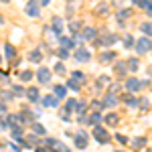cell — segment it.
Returning <instances> with one entry per match:
<instances>
[{"label": "cell", "mask_w": 152, "mask_h": 152, "mask_svg": "<svg viewBox=\"0 0 152 152\" xmlns=\"http://www.w3.org/2000/svg\"><path fill=\"white\" fill-rule=\"evenodd\" d=\"M55 71H57V73H63V71H65V65H63V63H57V65H55Z\"/></svg>", "instance_id": "30"}, {"label": "cell", "mask_w": 152, "mask_h": 152, "mask_svg": "<svg viewBox=\"0 0 152 152\" xmlns=\"http://www.w3.org/2000/svg\"><path fill=\"white\" fill-rule=\"evenodd\" d=\"M59 43H61V49H65V51H67V49H71L73 45H75V43H73L71 39H67V37H61V39H59Z\"/></svg>", "instance_id": "6"}, {"label": "cell", "mask_w": 152, "mask_h": 152, "mask_svg": "<svg viewBox=\"0 0 152 152\" xmlns=\"http://www.w3.org/2000/svg\"><path fill=\"white\" fill-rule=\"evenodd\" d=\"M128 69H132V71H136L138 69V61L136 59H128V65H126Z\"/></svg>", "instance_id": "21"}, {"label": "cell", "mask_w": 152, "mask_h": 152, "mask_svg": "<svg viewBox=\"0 0 152 152\" xmlns=\"http://www.w3.org/2000/svg\"><path fill=\"white\" fill-rule=\"evenodd\" d=\"M132 43H134L132 35H124V47H132Z\"/></svg>", "instance_id": "22"}, {"label": "cell", "mask_w": 152, "mask_h": 152, "mask_svg": "<svg viewBox=\"0 0 152 152\" xmlns=\"http://www.w3.org/2000/svg\"><path fill=\"white\" fill-rule=\"evenodd\" d=\"M116 71H118V73H124V71H126V63H118Z\"/></svg>", "instance_id": "28"}, {"label": "cell", "mask_w": 152, "mask_h": 152, "mask_svg": "<svg viewBox=\"0 0 152 152\" xmlns=\"http://www.w3.org/2000/svg\"><path fill=\"white\" fill-rule=\"evenodd\" d=\"M75 146H77V148H85V146H87V136H85L83 132H79V134L75 136Z\"/></svg>", "instance_id": "5"}, {"label": "cell", "mask_w": 152, "mask_h": 152, "mask_svg": "<svg viewBox=\"0 0 152 152\" xmlns=\"http://www.w3.org/2000/svg\"><path fill=\"white\" fill-rule=\"evenodd\" d=\"M148 73H150V75H152V65H150V67H148Z\"/></svg>", "instance_id": "38"}, {"label": "cell", "mask_w": 152, "mask_h": 152, "mask_svg": "<svg viewBox=\"0 0 152 152\" xmlns=\"http://www.w3.org/2000/svg\"><path fill=\"white\" fill-rule=\"evenodd\" d=\"M140 31L144 33V35H148V37H152V23H142V26H140Z\"/></svg>", "instance_id": "10"}, {"label": "cell", "mask_w": 152, "mask_h": 152, "mask_svg": "<svg viewBox=\"0 0 152 152\" xmlns=\"http://www.w3.org/2000/svg\"><path fill=\"white\" fill-rule=\"evenodd\" d=\"M91 59V53L87 51L85 47H79L75 51V61H79V63H85V61H89Z\"/></svg>", "instance_id": "1"}, {"label": "cell", "mask_w": 152, "mask_h": 152, "mask_svg": "<svg viewBox=\"0 0 152 152\" xmlns=\"http://www.w3.org/2000/svg\"><path fill=\"white\" fill-rule=\"evenodd\" d=\"M39 2H41L43 6H47V4H49V0H39Z\"/></svg>", "instance_id": "37"}, {"label": "cell", "mask_w": 152, "mask_h": 152, "mask_svg": "<svg viewBox=\"0 0 152 152\" xmlns=\"http://www.w3.org/2000/svg\"><path fill=\"white\" fill-rule=\"evenodd\" d=\"M146 10H148V14H152V4H148V6H146Z\"/></svg>", "instance_id": "35"}, {"label": "cell", "mask_w": 152, "mask_h": 152, "mask_svg": "<svg viewBox=\"0 0 152 152\" xmlns=\"http://www.w3.org/2000/svg\"><path fill=\"white\" fill-rule=\"evenodd\" d=\"M31 77H33V73H31V71H23V73H20V79H23V81H28Z\"/></svg>", "instance_id": "24"}, {"label": "cell", "mask_w": 152, "mask_h": 152, "mask_svg": "<svg viewBox=\"0 0 152 152\" xmlns=\"http://www.w3.org/2000/svg\"><path fill=\"white\" fill-rule=\"evenodd\" d=\"M2 2H8V0H2Z\"/></svg>", "instance_id": "40"}, {"label": "cell", "mask_w": 152, "mask_h": 152, "mask_svg": "<svg viewBox=\"0 0 152 152\" xmlns=\"http://www.w3.org/2000/svg\"><path fill=\"white\" fill-rule=\"evenodd\" d=\"M104 102H105V105H110V107H112V105H116V97H114L112 94H107L104 97Z\"/></svg>", "instance_id": "14"}, {"label": "cell", "mask_w": 152, "mask_h": 152, "mask_svg": "<svg viewBox=\"0 0 152 152\" xmlns=\"http://www.w3.org/2000/svg\"><path fill=\"white\" fill-rule=\"evenodd\" d=\"M43 104L45 105H57V99L51 97V95H47V97H43Z\"/></svg>", "instance_id": "19"}, {"label": "cell", "mask_w": 152, "mask_h": 152, "mask_svg": "<svg viewBox=\"0 0 152 152\" xmlns=\"http://www.w3.org/2000/svg\"><path fill=\"white\" fill-rule=\"evenodd\" d=\"M26 94H28V99H33V102L39 99V89H35V87H33V89H28Z\"/></svg>", "instance_id": "15"}, {"label": "cell", "mask_w": 152, "mask_h": 152, "mask_svg": "<svg viewBox=\"0 0 152 152\" xmlns=\"http://www.w3.org/2000/svg\"><path fill=\"white\" fill-rule=\"evenodd\" d=\"M4 53H6V57H8V59H12L14 55H16V51H14L12 45H6V47H4Z\"/></svg>", "instance_id": "13"}, {"label": "cell", "mask_w": 152, "mask_h": 152, "mask_svg": "<svg viewBox=\"0 0 152 152\" xmlns=\"http://www.w3.org/2000/svg\"><path fill=\"white\" fill-rule=\"evenodd\" d=\"M91 122L97 124V122H99V114H94V116H91Z\"/></svg>", "instance_id": "34"}, {"label": "cell", "mask_w": 152, "mask_h": 152, "mask_svg": "<svg viewBox=\"0 0 152 152\" xmlns=\"http://www.w3.org/2000/svg\"><path fill=\"white\" fill-rule=\"evenodd\" d=\"M132 2H138V0H132Z\"/></svg>", "instance_id": "39"}, {"label": "cell", "mask_w": 152, "mask_h": 152, "mask_svg": "<svg viewBox=\"0 0 152 152\" xmlns=\"http://www.w3.org/2000/svg\"><path fill=\"white\" fill-rule=\"evenodd\" d=\"M0 24H2V18H0Z\"/></svg>", "instance_id": "41"}, {"label": "cell", "mask_w": 152, "mask_h": 152, "mask_svg": "<svg viewBox=\"0 0 152 152\" xmlns=\"http://www.w3.org/2000/svg\"><path fill=\"white\" fill-rule=\"evenodd\" d=\"M69 87H71V89H75V91H79V83H75V79H71V81H69Z\"/></svg>", "instance_id": "29"}, {"label": "cell", "mask_w": 152, "mask_h": 152, "mask_svg": "<svg viewBox=\"0 0 152 152\" xmlns=\"http://www.w3.org/2000/svg\"><path fill=\"white\" fill-rule=\"evenodd\" d=\"M35 132H39V134H41V132H43V134H45V128H43V126H41V124H35Z\"/></svg>", "instance_id": "32"}, {"label": "cell", "mask_w": 152, "mask_h": 152, "mask_svg": "<svg viewBox=\"0 0 152 152\" xmlns=\"http://www.w3.org/2000/svg\"><path fill=\"white\" fill-rule=\"evenodd\" d=\"M24 10H26V14H28V16H37V14H39V6L31 2V4H26V8H24Z\"/></svg>", "instance_id": "7"}, {"label": "cell", "mask_w": 152, "mask_h": 152, "mask_svg": "<svg viewBox=\"0 0 152 152\" xmlns=\"http://www.w3.org/2000/svg\"><path fill=\"white\" fill-rule=\"evenodd\" d=\"M75 105H77V104H75V99H69V102H67V110L71 112V110H73Z\"/></svg>", "instance_id": "31"}, {"label": "cell", "mask_w": 152, "mask_h": 152, "mask_svg": "<svg viewBox=\"0 0 152 152\" xmlns=\"http://www.w3.org/2000/svg\"><path fill=\"white\" fill-rule=\"evenodd\" d=\"M126 87H128L130 91H136V89H140V81L138 79H128L126 81Z\"/></svg>", "instance_id": "8"}, {"label": "cell", "mask_w": 152, "mask_h": 152, "mask_svg": "<svg viewBox=\"0 0 152 152\" xmlns=\"http://www.w3.org/2000/svg\"><path fill=\"white\" fill-rule=\"evenodd\" d=\"M79 26H81V24L77 23V20H73V23L69 24V31L73 33V35H75V33H79Z\"/></svg>", "instance_id": "20"}, {"label": "cell", "mask_w": 152, "mask_h": 152, "mask_svg": "<svg viewBox=\"0 0 152 152\" xmlns=\"http://www.w3.org/2000/svg\"><path fill=\"white\" fill-rule=\"evenodd\" d=\"M31 61H33V63H39V61H41V51H39V49L31 53Z\"/></svg>", "instance_id": "18"}, {"label": "cell", "mask_w": 152, "mask_h": 152, "mask_svg": "<svg viewBox=\"0 0 152 152\" xmlns=\"http://www.w3.org/2000/svg\"><path fill=\"white\" fill-rule=\"evenodd\" d=\"M95 35H97L95 28H85V31H83V37H85V39H95Z\"/></svg>", "instance_id": "12"}, {"label": "cell", "mask_w": 152, "mask_h": 152, "mask_svg": "<svg viewBox=\"0 0 152 152\" xmlns=\"http://www.w3.org/2000/svg\"><path fill=\"white\" fill-rule=\"evenodd\" d=\"M150 49H152V43L148 39H140V41L136 43V51H138V53H146V51H150Z\"/></svg>", "instance_id": "3"}, {"label": "cell", "mask_w": 152, "mask_h": 152, "mask_svg": "<svg viewBox=\"0 0 152 152\" xmlns=\"http://www.w3.org/2000/svg\"><path fill=\"white\" fill-rule=\"evenodd\" d=\"M73 79H77V81H83V79H85V75H83L81 71H75V73H73Z\"/></svg>", "instance_id": "26"}, {"label": "cell", "mask_w": 152, "mask_h": 152, "mask_svg": "<svg viewBox=\"0 0 152 152\" xmlns=\"http://www.w3.org/2000/svg\"><path fill=\"white\" fill-rule=\"evenodd\" d=\"M0 112H6V105L4 104H0Z\"/></svg>", "instance_id": "36"}, {"label": "cell", "mask_w": 152, "mask_h": 152, "mask_svg": "<svg viewBox=\"0 0 152 152\" xmlns=\"http://www.w3.org/2000/svg\"><path fill=\"white\" fill-rule=\"evenodd\" d=\"M95 12H97V14H107V4H105V2H102V4H97V8H95Z\"/></svg>", "instance_id": "16"}, {"label": "cell", "mask_w": 152, "mask_h": 152, "mask_svg": "<svg viewBox=\"0 0 152 152\" xmlns=\"http://www.w3.org/2000/svg\"><path fill=\"white\" fill-rule=\"evenodd\" d=\"M105 122H107V124H118V116H114V114H110V116L105 118Z\"/></svg>", "instance_id": "25"}, {"label": "cell", "mask_w": 152, "mask_h": 152, "mask_svg": "<svg viewBox=\"0 0 152 152\" xmlns=\"http://www.w3.org/2000/svg\"><path fill=\"white\" fill-rule=\"evenodd\" d=\"M37 79H39L41 83H49V79H51V71L45 69V67L39 69V71H37Z\"/></svg>", "instance_id": "4"}, {"label": "cell", "mask_w": 152, "mask_h": 152, "mask_svg": "<svg viewBox=\"0 0 152 152\" xmlns=\"http://www.w3.org/2000/svg\"><path fill=\"white\" fill-rule=\"evenodd\" d=\"M114 57H116L114 53H104V55H102V57H99V59H102L104 63H107V61H112V59H114Z\"/></svg>", "instance_id": "23"}, {"label": "cell", "mask_w": 152, "mask_h": 152, "mask_svg": "<svg viewBox=\"0 0 152 152\" xmlns=\"http://www.w3.org/2000/svg\"><path fill=\"white\" fill-rule=\"evenodd\" d=\"M59 57L65 59V57H67V51H65V49H59Z\"/></svg>", "instance_id": "33"}, {"label": "cell", "mask_w": 152, "mask_h": 152, "mask_svg": "<svg viewBox=\"0 0 152 152\" xmlns=\"http://www.w3.org/2000/svg\"><path fill=\"white\" fill-rule=\"evenodd\" d=\"M53 31H55V33H61V31H63V20H61V18H59V16H55V18H53Z\"/></svg>", "instance_id": "9"}, {"label": "cell", "mask_w": 152, "mask_h": 152, "mask_svg": "<svg viewBox=\"0 0 152 152\" xmlns=\"http://www.w3.org/2000/svg\"><path fill=\"white\" fill-rule=\"evenodd\" d=\"M144 138H136V140H134V146H136V148H142V146H144Z\"/></svg>", "instance_id": "27"}, {"label": "cell", "mask_w": 152, "mask_h": 152, "mask_svg": "<svg viewBox=\"0 0 152 152\" xmlns=\"http://www.w3.org/2000/svg\"><path fill=\"white\" fill-rule=\"evenodd\" d=\"M55 97H65V85H55Z\"/></svg>", "instance_id": "11"}, {"label": "cell", "mask_w": 152, "mask_h": 152, "mask_svg": "<svg viewBox=\"0 0 152 152\" xmlns=\"http://www.w3.org/2000/svg\"><path fill=\"white\" fill-rule=\"evenodd\" d=\"M94 136L102 142V144H105V142H107V138H110V136H107V130L102 128V126H95V128H94Z\"/></svg>", "instance_id": "2"}, {"label": "cell", "mask_w": 152, "mask_h": 152, "mask_svg": "<svg viewBox=\"0 0 152 152\" xmlns=\"http://www.w3.org/2000/svg\"><path fill=\"white\" fill-rule=\"evenodd\" d=\"M102 43H104V45H112V43H116V35H105Z\"/></svg>", "instance_id": "17"}]
</instances>
